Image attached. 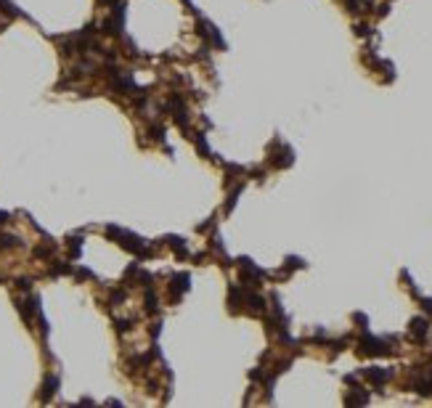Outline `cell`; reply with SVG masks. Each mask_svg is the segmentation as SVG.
I'll use <instances>...</instances> for the list:
<instances>
[{"label": "cell", "instance_id": "6da1fadb", "mask_svg": "<svg viewBox=\"0 0 432 408\" xmlns=\"http://www.w3.org/2000/svg\"><path fill=\"white\" fill-rule=\"evenodd\" d=\"M361 352H366V355H387L390 348H387L384 340H379V337L366 334L364 340H361Z\"/></svg>", "mask_w": 432, "mask_h": 408}, {"label": "cell", "instance_id": "7a4b0ae2", "mask_svg": "<svg viewBox=\"0 0 432 408\" xmlns=\"http://www.w3.org/2000/svg\"><path fill=\"white\" fill-rule=\"evenodd\" d=\"M364 376L369 382H374V384H384L392 376V371H390V368H366Z\"/></svg>", "mask_w": 432, "mask_h": 408}, {"label": "cell", "instance_id": "3957f363", "mask_svg": "<svg viewBox=\"0 0 432 408\" xmlns=\"http://www.w3.org/2000/svg\"><path fill=\"white\" fill-rule=\"evenodd\" d=\"M427 329H430V323L424 321V318H414V321H411V340H414V342H424V337H427Z\"/></svg>", "mask_w": 432, "mask_h": 408}, {"label": "cell", "instance_id": "277c9868", "mask_svg": "<svg viewBox=\"0 0 432 408\" xmlns=\"http://www.w3.org/2000/svg\"><path fill=\"white\" fill-rule=\"evenodd\" d=\"M271 165L279 167V170H281V167H289V165H292V149H289V146H284L279 157H271Z\"/></svg>", "mask_w": 432, "mask_h": 408}, {"label": "cell", "instance_id": "5b68a950", "mask_svg": "<svg viewBox=\"0 0 432 408\" xmlns=\"http://www.w3.org/2000/svg\"><path fill=\"white\" fill-rule=\"evenodd\" d=\"M188 289V273H178L173 279V297H178L181 291H186Z\"/></svg>", "mask_w": 432, "mask_h": 408}, {"label": "cell", "instance_id": "8992f818", "mask_svg": "<svg viewBox=\"0 0 432 408\" xmlns=\"http://www.w3.org/2000/svg\"><path fill=\"white\" fill-rule=\"evenodd\" d=\"M59 387V379H56V376H48V379H45V392H43V400H48L51 395H53V390H56Z\"/></svg>", "mask_w": 432, "mask_h": 408}, {"label": "cell", "instance_id": "52a82bcc", "mask_svg": "<svg viewBox=\"0 0 432 408\" xmlns=\"http://www.w3.org/2000/svg\"><path fill=\"white\" fill-rule=\"evenodd\" d=\"M356 35L369 37V35H371V27H369V24H356Z\"/></svg>", "mask_w": 432, "mask_h": 408}, {"label": "cell", "instance_id": "ba28073f", "mask_svg": "<svg viewBox=\"0 0 432 408\" xmlns=\"http://www.w3.org/2000/svg\"><path fill=\"white\" fill-rule=\"evenodd\" d=\"M8 218H11L8 212H0V226H5V223H8Z\"/></svg>", "mask_w": 432, "mask_h": 408}, {"label": "cell", "instance_id": "9c48e42d", "mask_svg": "<svg viewBox=\"0 0 432 408\" xmlns=\"http://www.w3.org/2000/svg\"><path fill=\"white\" fill-rule=\"evenodd\" d=\"M98 3H109V5H117L120 0H98Z\"/></svg>", "mask_w": 432, "mask_h": 408}]
</instances>
